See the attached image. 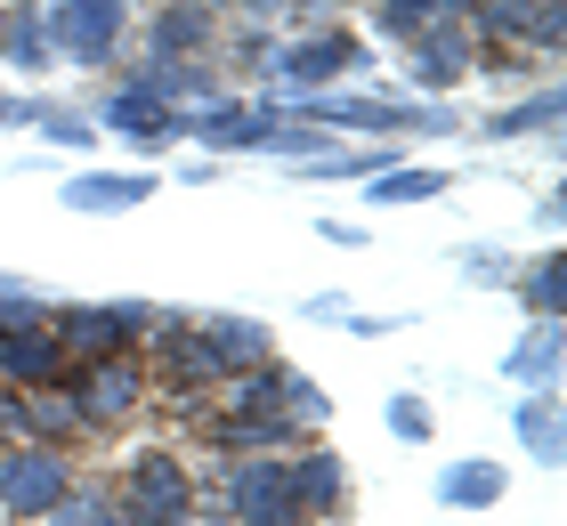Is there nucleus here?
Masks as SVG:
<instances>
[{"instance_id": "nucleus-1", "label": "nucleus", "mask_w": 567, "mask_h": 526, "mask_svg": "<svg viewBox=\"0 0 567 526\" xmlns=\"http://www.w3.org/2000/svg\"><path fill=\"white\" fill-rule=\"evenodd\" d=\"M292 114L317 122V130H390V138L454 130V105H422V97H324V90H300Z\"/></svg>"}, {"instance_id": "nucleus-2", "label": "nucleus", "mask_w": 567, "mask_h": 526, "mask_svg": "<svg viewBox=\"0 0 567 526\" xmlns=\"http://www.w3.org/2000/svg\"><path fill=\"white\" fill-rule=\"evenodd\" d=\"M41 33H49V58L65 65H114L122 33H131V0H49Z\"/></svg>"}, {"instance_id": "nucleus-3", "label": "nucleus", "mask_w": 567, "mask_h": 526, "mask_svg": "<svg viewBox=\"0 0 567 526\" xmlns=\"http://www.w3.org/2000/svg\"><path fill=\"white\" fill-rule=\"evenodd\" d=\"M154 324V308L138 300H90V308H49V332H58L65 364H90V357H122L131 340Z\"/></svg>"}, {"instance_id": "nucleus-4", "label": "nucleus", "mask_w": 567, "mask_h": 526, "mask_svg": "<svg viewBox=\"0 0 567 526\" xmlns=\"http://www.w3.org/2000/svg\"><path fill=\"white\" fill-rule=\"evenodd\" d=\"M219 526H300L284 454H236V462H227V510H219Z\"/></svg>"}, {"instance_id": "nucleus-5", "label": "nucleus", "mask_w": 567, "mask_h": 526, "mask_svg": "<svg viewBox=\"0 0 567 526\" xmlns=\"http://www.w3.org/2000/svg\"><path fill=\"white\" fill-rule=\"evenodd\" d=\"M65 486H73L65 445H41V437L0 445V518H41Z\"/></svg>"}, {"instance_id": "nucleus-6", "label": "nucleus", "mask_w": 567, "mask_h": 526, "mask_svg": "<svg viewBox=\"0 0 567 526\" xmlns=\"http://www.w3.org/2000/svg\"><path fill=\"white\" fill-rule=\"evenodd\" d=\"M122 526H187L195 518V486L178 454H138L131 478H122Z\"/></svg>"}, {"instance_id": "nucleus-7", "label": "nucleus", "mask_w": 567, "mask_h": 526, "mask_svg": "<svg viewBox=\"0 0 567 526\" xmlns=\"http://www.w3.org/2000/svg\"><path fill=\"white\" fill-rule=\"evenodd\" d=\"M357 65H365V41H357V33H341V24H317V33H300L292 49H276V58H268V73H276V82L284 90H324V82H341V73H357Z\"/></svg>"}, {"instance_id": "nucleus-8", "label": "nucleus", "mask_w": 567, "mask_h": 526, "mask_svg": "<svg viewBox=\"0 0 567 526\" xmlns=\"http://www.w3.org/2000/svg\"><path fill=\"white\" fill-rule=\"evenodd\" d=\"M414 90H430V97H446V90H462L478 73V33H471V17H430L422 33H414Z\"/></svg>"}, {"instance_id": "nucleus-9", "label": "nucleus", "mask_w": 567, "mask_h": 526, "mask_svg": "<svg viewBox=\"0 0 567 526\" xmlns=\"http://www.w3.org/2000/svg\"><path fill=\"white\" fill-rule=\"evenodd\" d=\"M65 398H73V413H82V430H114V421H131V413H138L146 373H138L131 357H90V364H82V381H73Z\"/></svg>"}, {"instance_id": "nucleus-10", "label": "nucleus", "mask_w": 567, "mask_h": 526, "mask_svg": "<svg viewBox=\"0 0 567 526\" xmlns=\"http://www.w3.org/2000/svg\"><path fill=\"white\" fill-rule=\"evenodd\" d=\"M276 122H284V105H236V97H219V105L178 114V138H203L212 154H260Z\"/></svg>"}, {"instance_id": "nucleus-11", "label": "nucleus", "mask_w": 567, "mask_h": 526, "mask_svg": "<svg viewBox=\"0 0 567 526\" xmlns=\"http://www.w3.org/2000/svg\"><path fill=\"white\" fill-rule=\"evenodd\" d=\"M90 122H97V130H114V138H131L138 154H163V146L178 138V105H163V97L138 90V82H114L106 105H97Z\"/></svg>"}, {"instance_id": "nucleus-12", "label": "nucleus", "mask_w": 567, "mask_h": 526, "mask_svg": "<svg viewBox=\"0 0 567 526\" xmlns=\"http://www.w3.org/2000/svg\"><path fill=\"white\" fill-rule=\"evenodd\" d=\"M471 33H486V41H535L544 58H559V41H567V0H478V9H471Z\"/></svg>"}, {"instance_id": "nucleus-13", "label": "nucleus", "mask_w": 567, "mask_h": 526, "mask_svg": "<svg viewBox=\"0 0 567 526\" xmlns=\"http://www.w3.org/2000/svg\"><path fill=\"white\" fill-rule=\"evenodd\" d=\"M154 195V171H82V178H65L58 203L65 210H82V219H114V210H138Z\"/></svg>"}, {"instance_id": "nucleus-14", "label": "nucleus", "mask_w": 567, "mask_h": 526, "mask_svg": "<svg viewBox=\"0 0 567 526\" xmlns=\"http://www.w3.org/2000/svg\"><path fill=\"white\" fill-rule=\"evenodd\" d=\"M65 381V349L49 324H24V332H0V389H49Z\"/></svg>"}, {"instance_id": "nucleus-15", "label": "nucleus", "mask_w": 567, "mask_h": 526, "mask_svg": "<svg viewBox=\"0 0 567 526\" xmlns=\"http://www.w3.org/2000/svg\"><path fill=\"white\" fill-rule=\"evenodd\" d=\"M131 82L154 90L163 105H187V114H195V105H219V73L203 58H154V49H146V65L131 73Z\"/></svg>"}, {"instance_id": "nucleus-16", "label": "nucleus", "mask_w": 567, "mask_h": 526, "mask_svg": "<svg viewBox=\"0 0 567 526\" xmlns=\"http://www.w3.org/2000/svg\"><path fill=\"white\" fill-rule=\"evenodd\" d=\"M284 478H292V503H300V518H332L341 510V494H349V470H341V454H284Z\"/></svg>"}, {"instance_id": "nucleus-17", "label": "nucleus", "mask_w": 567, "mask_h": 526, "mask_svg": "<svg viewBox=\"0 0 567 526\" xmlns=\"http://www.w3.org/2000/svg\"><path fill=\"white\" fill-rule=\"evenodd\" d=\"M559 316H535V324L511 340V357H503V381L511 389H559Z\"/></svg>"}, {"instance_id": "nucleus-18", "label": "nucleus", "mask_w": 567, "mask_h": 526, "mask_svg": "<svg viewBox=\"0 0 567 526\" xmlns=\"http://www.w3.org/2000/svg\"><path fill=\"white\" fill-rule=\"evenodd\" d=\"M503 494H511L503 462H446V470H437V503H446V510H495Z\"/></svg>"}, {"instance_id": "nucleus-19", "label": "nucleus", "mask_w": 567, "mask_h": 526, "mask_svg": "<svg viewBox=\"0 0 567 526\" xmlns=\"http://www.w3.org/2000/svg\"><path fill=\"white\" fill-rule=\"evenodd\" d=\"M559 82H544L535 97H519V105H495V114L478 122V138H495V146H511V138H535V130H559Z\"/></svg>"}, {"instance_id": "nucleus-20", "label": "nucleus", "mask_w": 567, "mask_h": 526, "mask_svg": "<svg viewBox=\"0 0 567 526\" xmlns=\"http://www.w3.org/2000/svg\"><path fill=\"white\" fill-rule=\"evenodd\" d=\"M203 340H212L219 373H251V364H268V324H260V316H212Z\"/></svg>"}, {"instance_id": "nucleus-21", "label": "nucleus", "mask_w": 567, "mask_h": 526, "mask_svg": "<svg viewBox=\"0 0 567 526\" xmlns=\"http://www.w3.org/2000/svg\"><path fill=\"white\" fill-rule=\"evenodd\" d=\"M163 381H178V389H212V381H227V373H219V357H212V340H203V332L163 324Z\"/></svg>"}, {"instance_id": "nucleus-22", "label": "nucleus", "mask_w": 567, "mask_h": 526, "mask_svg": "<svg viewBox=\"0 0 567 526\" xmlns=\"http://www.w3.org/2000/svg\"><path fill=\"white\" fill-rule=\"evenodd\" d=\"M511 430H519V437H527V454L551 470V462L567 454V437H559V389H527V398L511 405Z\"/></svg>"}, {"instance_id": "nucleus-23", "label": "nucleus", "mask_w": 567, "mask_h": 526, "mask_svg": "<svg viewBox=\"0 0 567 526\" xmlns=\"http://www.w3.org/2000/svg\"><path fill=\"white\" fill-rule=\"evenodd\" d=\"M17 430L41 437V445H65L73 430H82V413H73V398L49 381V389H24V398H17Z\"/></svg>"}, {"instance_id": "nucleus-24", "label": "nucleus", "mask_w": 567, "mask_h": 526, "mask_svg": "<svg viewBox=\"0 0 567 526\" xmlns=\"http://www.w3.org/2000/svg\"><path fill=\"white\" fill-rule=\"evenodd\" d=\"M430 195H446V171L390 163V171H373V178H365V203H373V210H405V203H430Z\"/></svg>"}, {"instance_id": "nucleus-25", "label": "nucleus", "mask_w": 567, "mask_h": 526, "mask_svg": "<svg viewBox=\"0 0 567 526\" xmlns=\"http://www.w3.org/2000/svg\"><path fill=\"white\" fill-rule=\"evenodd\" d=\"M203 41H212V9H203V0H171V9L154 17V58H195Z\"/></svg>"}, {"instance_id": "nucleus-26", "label": "nucleus", "mask_w": 567, "mask_h": 526, "mask_svg": "<svg viewBox=\"0 0 567 526\" xmlns=\"http://www.w3.org/2000/svg\"><path fill=\"white\" fill-rule=\"evenodd\" d=\"M0 41H9V65H24V73H49V33H41V0H17V9H0Z\"/></svg>"}, {"instance_id": "nucleus-27", "label": "nucleus", "mask_w": 567, "mask_h": 526, "mask_svg": "<svg viewBox=\"0 0 567 526\" xmlns=\"http://www.w3.org/2000/svg\"><path fill=\"white\" fill-rule=\"evenodd\" d=\"M24 130H41L49 146H73V154L106 138V130H97L90 114H73V105H49V97H24Z\"/></svg>"}, {"instance_id": "nucleus-28", "label": "nucleus", "mask_w": 567, "mask_h": 526, "mask_svg": "<svg viewBox=\"0 0 567 526\" xmlns=\"http://www.w3.org/2000/svg\"><path fill=\"white\" fill-rule=\"evenodd\" d=\"M276 413L292 421V430H324V413H332V398L308 373H292V364H276Z\"/></svg>"}, {"instance_id": "nucleus-29", "label": "nucleus", "mask_w": 567, "mask_h": 526, "mask_svg": "<svg viewBox=\"0 0 567 526\" xmlns=\"http://www.w3.org/2000/svg\"><path fill=\"white\" fill-rule=\"evenodd\" d=\"M511 292H519L535 316H559V292H567V251H544L527 276H511Z\"/></svg>"}, {"instance_id": "nucleus-30", "label": "nucleus", "mask_w": 567, "mask_h": 526, "mask_svg": "<svg viewBox=\"0 0 567 526\" xmlns=\"http://www.w3.org/2000/svg\"><path fill=\"white\" fill-rule=\"evenodd\" d=\"M106 518H122V510H114V494H73V486L41 510V526H106Z\"/></svg>"}, {"instance_id": "nucleus-31", "label": "nucleus", "mask_w": 567, "mask_h": 526, "mask_svg": "<svg viewBox=\"0 0 567 526\" xmlns=\"http://www.w3.org/2000/svg\"><path fill=\"white\" fill-rule=\"evenodd\" d=\"M430 17H437L430 0H373V24H381V41H414Z\"/></svg>"}, {"instance_id": "nucleus-32", "label": "nucleus", "mask_w": 567, "mask_h": 526, "mask_svg": "<svg viewBox=\"0 0 567 526\" xmlns=\"http://www.w3.org/2000/svg\"><path fill=\"white\" fill-rule=\"evenodd\" d=\"M462 276H471L478 292H511V276H519V259H503V251L471 244V251H462Z\"/></svg>"}, {"instance_id": "nucleus-33", "label": "nucleus", "mask_w": 567, "mask_h": 526, "mask_svg": "<svg viewBox=\"0 0 567 526\" xmlns=\"http://www.w3.org/2000/svg\"><path fill=\"white\" fill-rule=\"evenodd\" d=\"M390 430H398L405 445H430V405H422V398H390Z\"/></svg>"}, {"instance_id": "nucleus-34", "label": "nucleus", "mask_w": 567, "mask_h": 526, "mask_svg": "<svg viewBox=\"0 0 567 526\" xmlns=\"http://www.w3.org/2000/svg\"><path fill=\"white\" fill-rule=\"evenodd\" d=\"M9 437H17V398L0 389V445H9Z\"/></svg>"}, {"instance_id": "nucleus-35", "label": "nucleus", "mask_w": 567, "mask_h": 526, "mask_svg": "<svg viewBox=\"0 0 567 526\" xmlns=\"http://www.w3.org/2000/svg\"><path fill=\"white\" fill-rule=\"evenodd\" d=\"M9 122H24V97H9V90H0V130H9Z\"/></svg>"}, {"instance_id": "nucleus-36", "label": "nucleus", "mask_w": 567, "mask_h": 526, "mask_svg": "<svg viewBox=\"0 0 567 526\" xmlns=\"http://www.w3.org/2000/svg\"><path fill=\"white\" fill-rule=\"evenodd\" d=\"M430 9H437V17H471L478 0H430Z\"/></svg>"}, {"instance_id": "nucleus-37", "label": "nucleus", "mask_w": 567, "mask_h": 526, "mask_svg": "<svg viewBox=\"0 0 567 526\" xmlns=\"http://www.w3.org/2000/svg\"><path fill=\"white\" fill-rule=\"evenodd\" d=\"M276 9H292V0H244V17H276Z\"/></svg>"}, {"instance_id": "nucleus-38", "label": "nucleus", "mask_w": 567, "mask_h": 526, "mask_svg": "<svg viewBox=\"0 0 567 526\" xmlns=\"http://www.w3.org/2000/svg\"><path fill=\"white\" fill-rule=\"evenodd\" d=\"M0 526H24V518H0Z\"/></svg>"}, {"instance_id": "nucleus-39", "label": "nucleus", "mask_w": 567, "mask_h": 526, "mask_svg": "<svg viewBox=\"0 0 567 526\" xmlns=\"http://www.w3.org/2000/svg\"><path fill=\"white\" fill-rule=\"evenodd\" d=\"M106 526H122V518H106Z\"/></svg>"}]
</instances>
